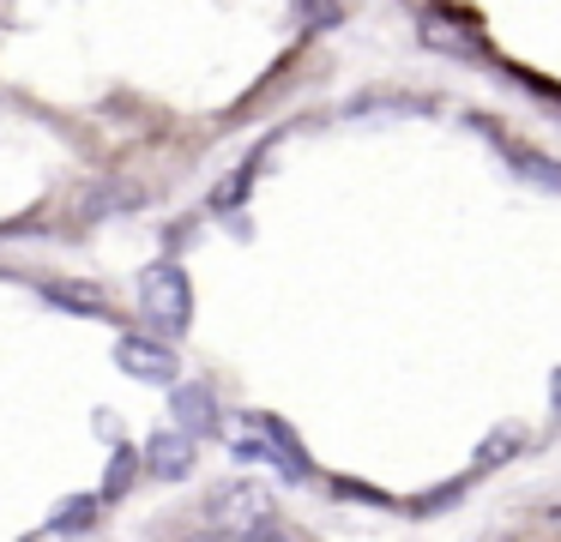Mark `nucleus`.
Here are the masks:
<instances>
[{
	"mask_svg": "<svg viewBox=\"0 0 561 542\" xmlns=\"http://www.w3.org/2000/svg\"><path fill=\"white\" fill-rule=\"evenodd\" d=\"M139 308H146V320L158 325L163 337L187 332V325H194V289H187L182 265L175 260L146 265V277H139Z\"/></svg>",
	"mask_w": 561,
	"mask_h": 542,
	"instance_id": "obj_1",
	"label": "nucleus"
},
{
	"mask_svg": "<svg viewBox=\"0 0 561 542\" xmlns=\"http://www.w3.org/2000/svg\"><path fill=\"white\" fill-rule=\"evenodd\" d=\"M211 518L242 530L236 542H248V537H260V530H272V494L254 488V482H224V488L211 494Z\"/></svg>",
	"mask_w": 561,
	"mask_h": 542,
	"instance_id": "obj_2",
	"label": "nucleus"
},
{
	"mask_svg": "<svg viewBox=\"0 0 561 542\" xmlns=\"http://www.w3.org/2000/svg\"><path fill=\"white\" fill-rule=\"evenodd\" d=\"M423 43H428V48H447V55H465V60L489 55L483 36H465V24L447 19V12H423Z\"/></svg>",
	"mask_w": 561,
	"mask_h": 542,
	"instance_id": "obj_5",
	"label": "nucleus"
},
{
	"mask_svg": "<svg viewBox=\"0 0 561 542\" xmlns=\"http://www.w3.org/2000/svg\"><path fill=\"white\" fill-rule=\"evenodd\" d=\"M127 470H134V458L122 452V458H115V470H110V494H115V488H122V482H127Z\"/></svg>",
	"mask_w": 561,
	"mask_h": 542,
	"instance_id": "obj_11",
	"label": "nucleus"
},
{
	"mask_svg": "<svg viewBox=\"0 0 561 542\" xmlns=\"http://www.w3.org/2000/svg\"><path fill=\"white\" fill-rule=\"evenodd\" d=\"M146 464H151V476H163V482H182L187 470H194V440H187L182 428H163V434H151V440H146Z\"/></svg>",
	"mask_w": 561,
	"mask_h": 542,
	"instance_id": "obj_4",
	"label": "nucleus"
},
{
	"mask_svg": "<svg viewBox=\"0 0 561 542\" xmlns=\"http://www.w3.org/2000/svg\"><path fill=\"white\" fill-rule=\"evenodd\" d=\"M194 542H236V537H194Z\"/></svg>",
	"mask_w": 561,
	"mask_h": 542,
	"instance_id": "obj_12",
	"label": "nucleus"
},
{
	"mask_svg": "<svg viewBox=\"0 0 561 542\" xmlns=\"http://www.w3.org/2000/svg\"><path fill=\"white\" fill-rule=\"evenodd\" d=\"M115 368L134 373V380H146V385H175L182 356H175L163 337H122V344H115Z\"/></svg>",
	"mask_w": 561,
	"mask_h": 542,
	"instance_id": "obj_3",
	"label": "nucleus"
},
{
	"mask_svg": "<svg viewBox=\"0 0 561 542\" xmlns=\"http://www.w3.org/2000/svg\"><path fill=\"white\" fill-rule=\"evenodd\" d=\"M175 416H182V434L199 440V434L218 428V404H211L206 385H175Z\"/></svg>",
	"mask_w": 561,
	"mask_h": 542,
	"instance_id": "obj_6",
	"label": "nucleus"
},
{
	"mask_svg": "<svg viewBox=\"0 0 561 542\" xmlns=\"http://www.w3.org/2000/svg\"><path fill=\"white\" fill-rule=\"evenodd\" d=\"M43 296H49L55 308L91 313V320H103V313H110V296H103L98 284H73V277H55V284H43Z\"/></svg>",
	"mask_w": 561,
	"mask_h": 542,
	"instance_id": "obj_7",
	"label": "nucleus"
},
{
	"mask_svg": "<svg viewBox=\"0 0 561 542\" xmlns=\"http://www.w3.org/2000/svg\"><path fill=\"white\" fill-rule=\"evenodd\" d=\"M91 506H98V500H67L61 518H55V530H79V524L91 518Z\"/></svg>",
	"mask_w": 561,
	"mask_h": 542,
	"instance_id": "obj_9",
	"label": "nucleus"
},
{
	"mask_svg": "<svg viewBox=\"0 0 561 542\" xmlns=\"http://www.w3.org/2000/svg\"><path fill=\"white\" fill-rule=\"evenodd\" d=\"M556 410H561V373H556Z\"/></svg>",
	"mask_w": 561,
	"mask_h": 542,
	"instance_id": "obj_13",
	"label": "nucleus"
},
{
	"mask_svg": "<svg viewBox=\"0 0 561 542\" xmlns=\"http://www.w3.org/2000/svg\"><path fill=\"white\" fill-rule=\"evenodd\" d=\"M296 19H302V24H339L344 12L339 7H296Z\"/></svg>",
	"mask_w": 561,
	"mask_h": 542,
	"instance_id": "obj_10",
	"label": "nucleus"
},
{
	"mask_svg": "<svg viewBox=\"0 0 561 542\" xmlns=\"http://www.w3.org/2000/svg\"><path fill=\"white\" fill-rule=\"evenodd\" d=\"M260 428H266V446H272V458H278V470L302 482V476H308V458H302V446H296L290 434H284V422H278V416H266Z\"/></svg>",
	"mask_w": 561,
	"mask_h": 542,
	"instance_id": "obj_8",
	"label": "nucleus"
}]
</instances>
